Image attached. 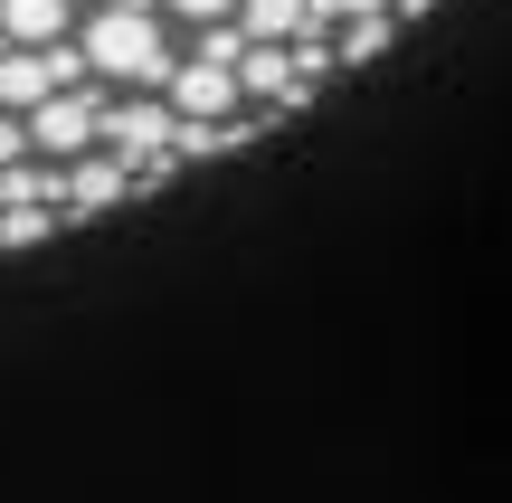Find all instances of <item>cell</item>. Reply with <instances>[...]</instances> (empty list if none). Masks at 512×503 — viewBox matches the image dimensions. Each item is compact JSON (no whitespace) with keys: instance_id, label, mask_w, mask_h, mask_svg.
<instances>
[{"instance_id":"cell-1","label":"cell","mask_w":512,"mask_h":503,"mask_svg":"<svg viewBox=\"0 0 512 503\" xmlns=\"http://www.w3.org/2000/svg\"><path fill=\"white\" fill-rule=\"evenodd\" d=\"M86 29L76 0H0V48H67Z\"/></svg>"},{"instance_id":"cell-2","label":"cell","mask_w":512,"mask_h":503,"mask_svg":"<svg viewBox=\"0 0 512 503\" xmlns=\"http://www.w3.org/2000/svg\"><path fill=\"white\" fill-rule=\"evenodd\" d=\"M389 38H399V19H351V29H332V48H342V67H361V57H380Z\"/></svg>"},{"instance_id":"cell-3","label":"cell","mask_w":512,"mask_h":503,"mask_svg":"<svg viewBox=\"0 0 512 503\" xmlns=\"http://www.w3.org/2000/svg\"><path fill=\"white\" fill-rule=\"evenodd\" d=\"M427 10H437V0H399V19H427Z\"/></svg>"}]
</instances>
